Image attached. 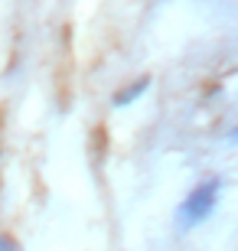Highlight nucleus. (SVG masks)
Here are the masks:
<instances>
[{"label": "nucleus", "mask_w": 238, "mask_h": 251, "mask_svg": "<svg viewBox=\"0 0 238 251\" xmlns=\"http://www.w3.org/2000/svg\"><path fill=\"white\" fill-rule=\"evenodd\" d=\"M219 193H222L219 176L202 179L199 186L180 202V209H176V228H180V232H192V228H199L206 219H212L215 205H219Z\"/></svg>", "instance_id": "1"}, {"label": "nucleus", "mask_w": 238, "mask_h": 251, "mask_svg": "<svg viewBox=\"0 0 238 251\" xmlns=\"http://www.w3.org/2000/svg\"><path fill=\"white\" fill-rule=\"evenodd\" d=\"M147 88H150V78H137V82H131L128 88H121V92L114 95V108H128V104H134Z\"/></svg>", "instance_id": "2"}, {"label": "nucleus", "mask_w": 238, "mask_h": 251, "mask_svg": "<svg viewBox=\"0 0 238 251\" xmlns=\"http://www.w3.org/2000/svg\"><path fill=\"white\" fill-rule=\"evenodd\" d=\"M0 251H20V245L13 238H7V235H0Z\"/></svg>", "instance_id": "3"}]
</instances>
